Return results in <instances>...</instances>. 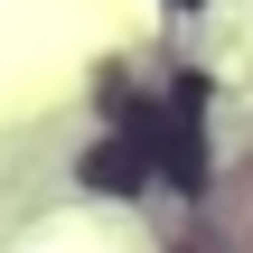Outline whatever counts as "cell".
I'll list each match as a JSON object with an SVG mask.
<instances>
[{
  "instance_id": "1",
  "label": "cell",
  "mask_w": 253,
  "mask_h": 253,
  "mask_svg": "<svg viewBox=\"0 0 253 253\" xmlns=\"http://www.w3.org/2000/svg\"><path fill=\"white\" fill-rule=\"evenodd\" d=\"M160 169H150V141L141 131H122V141H103L94 160H84V188H103V197H141Z\"/></svg>"
}]
</instances>
